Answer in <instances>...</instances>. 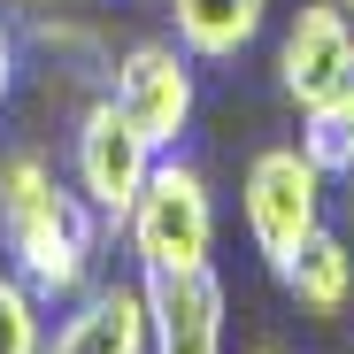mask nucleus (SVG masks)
I'll return each instance as SVG.
<instances>
[{
	"label": "nucleus",
	"instance_id": "obj_1",
	"mask_svg": "<svg viewBox=\"0 0 354 354\" xmlns=\"http://www.w3.org/2000/svg\"><path fill=\"white\" fill-rule=\"evenodd\" d=\"M100 216L85 208L77 185L54 177L46 154L16 147L0 154V247L16 254V277L39 292V301H77L93 285L100 262Z\"/></svg>",
	"mask_w": 354,
	"mask_h": 354
},
{
	"label": "nucleus",
	"instance_id": "obj_2",
	"mask_svg": "<svg viewBox=\"0 0 354 354\" xmlns=\"http://www.w3.org/2000/svg\"><path fill=\"white\" fill-rule=\"evenodd\" d=\"M124 247L139 254V277H169V270H208L216 254V193L185 154H154L147 185L124 216Z\"/></svg>",
	"mask_w": 354,
	"mask_h": 354
},
{
	"label": "nucleus",
	"instance_id": "obj_3",
	"mask_svg": "<svg viewBox=\"0 0 354 354\" xmlns=\"http://www.w3.org/2000/svg\"><path fill=\"white\" fill-rule=\"evenodd\" d=\"M324 185L331 177L301 154V147H262L239 177V216H247V239L262 254L270 277L292 270V254H301L316 231H324Z\"/></svg>",
	"mask_w": 354,
	"mask_h": 354
},
{
	"label": "nucleus",
	"instance_id": "obj_4",
	"mask_svg": "<svg viewBox=\"0 0 354 354\" xmlns=\"http://www.w3.org/2000/svg\"><path fill=\"white\" fill-rule=\"evenodd\" d=\"M154 154H162V147L115 108V93H100V100H85L77 131H70V185L85 193V208H93L108 231H124V216H131V201H139V185H147Z\"/></svg>",
	"mask_w": 354,
	"mask_h": 354
},
{
	"label": "nucleus",
	"instance_id": "obj_5",
	"mask_svg": "<svg viewBox=\"0 0 354 354\" xmlns=\"http://www.w3.org/2000/svg\"><path fill=\"white\" fill-rule=\"evenodd\" d=\"M108 93H115V108H124L162 154L185 139L193 115H201V70H193V54L177 39H139L124 62H115V85Z\"/></svg>",
	"mask_w": 354,
	"mask_h": 354
},
{
	"label": "nucleus",
	"instance_id": "obj_6",
	"mask_svg": "<svg viewBox=\"0 0 354 354\" xmlns=\"http://www.w3.org/2000/svg\"><path fill=\"white\" fill-rule=\"evenodd\" d=\"M346 70H354V8L346 0H301L292 24H285V39H277V85H285V100L308 115V108H324L346 85Z\"/></svg>",
	"mask_w": 354,
	"mask_h": 354
},
{
	"label": "nucleus",
	"instance_id": "obj_7",
	"mask_svg": "<svg viewBox=\"0 0 354 354\" xmlns=\"http://www.w3.org/2000/svg\"><path fill=\"white\" fill-rule=\"evenodd\" d=\"M147 354H223V277L216 270L147 277Z\"/></svg>",
	"mask_w": 354,
	"mask_h": 354
},
{
	"label": "nucleus",
	"instance_id": "obj_8",
	"mask_svg": "<svg viewBox=\"0 0 354 354\" xmlns=\"http://www.w3.org/2000/svg\"><path fill=\"white\" fill-rule=\"evenodd\" d=\"M46 354H147V277L85 285L70 316L46 331Z\"/></svg>",
	"mask_w": 354,
	"mask_h": 354
},
{
	"label": "nucleus",
	"instance_id": "obj_9",
	"mask_svg": "<svg viewBox=\"0 0 354 354\" xmlns=\"http://www.w3.org/2000/svg\"><path fill=\"white\" fill-rule=\"evenodd\" d=\"M270 0H169V39L193 54V62H239L262 39Z\"/></svg>",
	"mask_w": 354,
	"mask_h": 354
},
{
	"label": "nucleus",
	"instance_id": "obj_10",
	"mask_svg": "<svg viewBox=\"0 0 354 354\" xmlns=\"http://www.w3.org/2000/svg\"><path fill=\"white\" fill-rule=\"evenodd\" d=\"M277 285H285L308 316H339V308L354 301V247L339 239V231H316V239L292 254V270H285Z\"/></svg>",
	"mask_w": 354,
	"mask_h": 354
},
{
	"label": "nucleus",
	"instance_id": "obj_11",
	"mask_svg": "<svg viewBox=\"0 0 354 354\" xmlns=\"http://www.w3.org/2000/svg\"><path fill=\"white\" fill-rule=\"evenodd\" d=\"M301 154H308L324 177H354V70H346V85H339L324 108L301 115Z\"/></svg>",
	"mask_w": 354,
	"mask_h": 354
},
{
	"label": "nucleus",
	"instance_id": "obj_12",
	"mask_svg": "<svg viewBox=\"0 0 354 354\" xmlns=\"http://www.w3.org/2000/svg\"><path fill=\"white\" fill-rule=\"evenodd\" d=\"M0 354H46V301L24 277H0Z\"/></svg>",
	"mask_w": 354,
	"mask_h": 354
},
{
	"label": "nucleus",
	"instance_id": "obj_13",
	"mask_svg": "<svg viewBox=\"0 0 354 354\" xmlns=\"http://www.w3.org/2000/svg\"><path fill=\"white\" fill-rule=\"evenodd\" d=\"M16 93V39H8V16H0V100Z\"/></svg>",
	"mask_w": 354,
	"mask_h": 354
},
{
	"label": "nucleus",
	"instance_id": "obj_14",
	"mask_svg": "<svg viewBox=\"0 0 354 354\" xmlns=\"http://www.w3.org/2000/svg\"><path fill=\"white\" fill-rule=\"evenodd\" d=\"M254 354H277V346H254Z\"/></svg>",
	"mask_w": 354,
	"mask_h": 354
},
{
	"label": "nucleus",
	"instance_id": "obj_15",
	"mask_svg": "<svg viewBox=\"0 0 354 354\" xmlns=\"http://www.w3.org/2000/svg\"><path fill=\"white\" fill-rule=\"evenodd\" d=\"M346 8H354V0H346Z\"/></svg>",
	"mask_w": 354,
	"mask_h": 354
}]
</instances>
